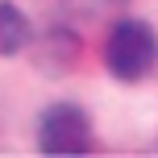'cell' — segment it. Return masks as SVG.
I'll use <instances>...</instances> for the list:
<instances>
[{
  "instance_id": "2",
  "label": "cell",
  "mask_w": 158,
  "mask_h": 158,
  "mask_svg": "<svg viewBox=\"0 0 158 158\" xmlns=\"http://www.w3.org/2000/svg\"><path fill=\"white\" fill-rule=\"evenodd\" d=\"M38 146L46 154H87L92 150V129H87L83 108H75V104H54V108L42 117Z\"/></svg>"
},
{
  "instance_id": "1",
  "label": "cell",
  "mask_w": 158,
  "mask_h": 158,
  "mask_svg": "<svg viewBox=\"0 0 158 158\" xmlns=\"http://www.w3.org/2000/svg\"><path fill=\"white\" fill-rule=\"evenodd\" d=\"M104 63L121 83H137L158 67V38L146 21H117L104 46Z\"/></svg>"
},
{
  "instance_id": "3",
  "label": "cell",
  "mask_w": 158,
  "mask_h": 158,
  "mask_svg": "<svg viewBox=\"0 0 158 158\" xmlns=\"http://www.w3.org/2000/svg\"><path fill=\"white\" fill-rule=\"evenodd\" d=\"M29 46V21L0 0V54H21Z\"/></svg>"
}]
</instances>
